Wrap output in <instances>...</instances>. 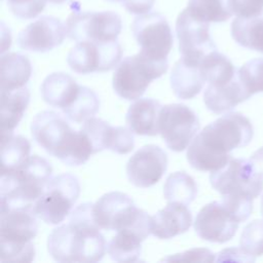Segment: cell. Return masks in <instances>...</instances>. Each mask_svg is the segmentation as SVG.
Masks as SVG:
<instances>
[{"label": "cell", "mask_w": 263, "mask_h": 263, "mask_svg": "<svg viewBox=\"0 0 263 263\" xmlns=\"http://www.w3.org/2000/svg\"><path fill=\"white\" fill-rule=\"evenodd\" d=\"M253 136L248 117L239 112L225 113L194 137L187 149V160L197 171H218L232 158L230 152L249 145Z\"/></svg>", "instance_id": "cell-1"}, {"label": "cell", "mask_w": 263, "mask_h": 263, "mask_svg": "<svg viewBox=\"0 0 263 263\" xmlns=\"http://www.w3.org/2000/svg\"><path fill=\"white\" fill-rule=\"evenodd\" d=\"M93 203L84 202L69 215V222L54 228L47 250L58 262L93 263L103 259L107 245L93 219Z\"/></svg>", "instance_id": "cell-2"}, {"label": "cell", "mask_w": 263, "mask_h": 263, "mask_svg": "<svg viewBox=\"0 0 263 263\" xmlns=\"http://www.w3.org/2000/svg\"><path fill=\"white\" fill-rule=\"evenodd\" d=\"M31 133L40 147L67 165H81L95 154L86 134L81 128L73 129L69 122L54 111L45 110L38 113L31 122Z\"/></svg>", "instance_id": "cell-3"}, {"label": "cell", "mask_w": 263, "mask_h": 263, "mask_svg": "<svg viewBox=\"0 0 263 263\" xmlns=\"http://www.w3.org/2000/svg\"><path fill=\"white\" fill-rule=\"evenodd\" d=\"M51 174V164L38 155L30 156L14 171L1 173V210L33 209L50 181Z\"/></svg>", "instance_id": "cell-4"}, {"label": "cell", "mask_w": 263, "mask_h": 263, "mask_svg": "<svg viewBox=\"0 0 263 263\" xmlns=\"http://www.w3.org/2000/svg\"><path fill=\"white\" fill-rule=\"evenodd\" d=\"M38 225L33 209H9L0 212V261L31 262L35 258L33 238Z\"/></svg>", "instance_id": "cell-5"}, {"label": "cell", "mask_w": 263, "mask_h": 263, "mask_svg": "<svg viewBox=\"0 0 263 263\" xmlns=\"http://www.w3.org/2000/svg\"><path fill=\"white\" fill-rule=\"evenodd\" d=\"M167 68V60H153L142 52L126 57L115 69L112 78L113 89L124 100H138L144 95L151 81L161 77Z\"/></svg>", "instance_id": "cell-6"}, {"label": "cell", "mask_w": 263, "mask_h": 263, "mask_svg": "<svg viewBox=\"0 0 263 263\" xmlns=\"http://www.w3.org/2000/svg\"><path fill=\"white\" fill-rule=\"evenodd\" d=\"M79 195L80 184L74 175L65 173L55 176L34 203V214L46 224H60L70 215Z\"/></svg>", "instance_id": "cell-7"}, {"label": "cell", "mask_w": 263, "mask_h": 263, "mask_svg": "<svg viewBox=\"0 0 263 263\" xmlns=\"http://www.w3.org/2000/svg\"><path fill=\"white\" fill-rule=\"evenodd\" d=\"M67 37L76 42H109L121 32L120 16L113 11H73L66 23Z\"/></svg>", "instance_id": "cell-8"}, {"label": "cell", "mask_w": 263, "mask_h": 263, "mask_svg": "<svg viewBox=\"0 0 263 263\" xmlns=\"http://www.w3.org/2000/svg\"><path fill=\"white\" fill-rule=\"evenodd\" d=\"M210 182L222 195L239 194L255 199L263 190V177L245 158H231L225 166L211 173Z\"/></svg>", "instance_id": "cell-9"}, {"label": "cell", "mask_w": 263, "mask_h": 263, "mask_svg": "<svg viewBox=\"0 0 263 263\" xmlns=\"http://www.w3.org/2000/svg\"><path fill=\"white\" fill-rule=\"evenodd\" d=\"M133 35L143 54L157 61L167 60L174 37L166 18L158 12L139 14L132 24Z\"/></svg>", "instance_id": "cell-10"}, {"label": "cell", "mask_w": 263, "mask_h": 263, "mask_svg": "<svg viewBox=\"0 0 263 263\" xmlns=\"http://www.w3.org/2000/svg\"><path fill=\"white\" fill-rule=\"evenodd\" d=\"M122 49L117 40L109 42L80 41L67 57L69 67L78 74L107 72L119 64Z\"/></svg>", "instance_id": "cell-11"}, {"label": "cell", "mask_w": 263, "mask_h": 263, "mask_svg": "<svg viewBox=\"0 0 263 263\" xmlns=\"http://www.w3.org/2000/svg\"><path fill=\"white\" fill-rule=\"evenodd\" d=\"M199 126L198 117L186 105L162 106L159 116V134L172 151L185 150L197 135Z\"/></svg>", "instance_id": "cell-12"}, {"label": "cell", "mask_w": 263, "mask_h": 263, "mask_svg": "<svg viewBox=\"0 0 263 263\" xmlns=\"http://www.w3.org/2000/svg\"><path fill=\"white\" fill-rule=\"evenodd\" d=\"M92 212L93 219L101 229L118 231L133 226L144 211L136 206L129 195L112 191L93 203Z\"/></svg>", "instance_id": "cell-13"}, {"label": "cell", "mask_w": 263, "mask_h": 263, "mask_svg": "<svg viewBox=\"0 0 263 263\" xmlns=\"http://www.w3.org/2000/svg\"><path fill=\"white\" fill-rule=\"evenodd\" d=\"M210 24L194 17L187 8L183 9L176 22L179 51L182 57L200 61L217 47L210 35Z\"/></svg>", "instance_id": "cell-14"}, {"label": "cell", "mask_w": 263, "mask_h": 263, "mask_svg": "<svg viewBox=\"0 0 263 263\" xmlns=\"http://www.w3.org/2000/svg\"><path fill=\"white\" fill-rule=\"evenodd\" d=\"M238 224L239 222L219 200L201 208L194 221V230L204 240L224 243L235 235Z\"/></svg>", "instance_id": "cell-15"}, {"label": "cell", "mask_w": 263, "mask_h": 263, "mask_svg": "<svg viewBox=\"0 0 263 263\" xmlns=\"http://www.w3.org/2000/svg\"><path fill=\"white\" fill-rule=\"evenodd\" d=\"M167 168V155L156 145L141 147L127 161L126 175L129 182L139 188L156 184Z\"/></svg>", "instance_id": "cell-16"}, {"label": "cell", "mask_w": 263, "mask_h": 263, "mask_svg": "<svg viewBox=\"0 0 263 263\" xmlns=\"http://www.w3.org/2000/svg\"><path fill=\"white\" fill-rule=\"evenodd\" d=\"M66 36L65 24L54 16L44 15L18 33L17 44L24 50L46 52L61 45Z\"/></svg>", "instance_id": "cell-17"}, {"label": "cell", "mask_w": 263, "mask_h": 263, "mask_svg": "<svg viewBox=\"0 0 263 263\" xmlns=\"http://www.w3.org/2000/svg\"><path fill=\"white\" fill-rule=\"evenodd\" d=\"M81 129L88 137L93 153L108 149L118 154H127L135 147L134 133L129 128L112 126L101 118L86 119Z\"/></svg>", "instance_id": "cell-18"}, {"label": "cell", "mask_w": 263, "mask_h": 263, "mask_svg": "<svg viewBox=\"0 0 263 263\" xmlns=\"http://www.w3.org/2000/svg\"><path fill=\"white\" fill-rule=\"evenodd\" d=\"M151 234V217L144 211L130 227L123 228L111 238L107 246L110 258L117 262L138 261L142 252V241Z\"/></svg>", "instance_id": "cell-19"}, {"label": "cell", "mask_w": 263, "mask_h": 263, "mask_svg": "<svg viewBox=\"0 0 263 263\" xmlns=\"http://www.w3.org/2000/svg\"><path fill=\"white\" fill-rule=\"evenodd\" d=\"M192 224V214L186 204L168 202L151 217V234L168 239L185 233Z\"/></svg>", "instance_id": "cell-20"}, {"label": "cell", "mask_w": 263, "mask_h": 263, "mask_svg": "<svg viewBox=\"0 0 263 263\" xmlns=\"http://www.w3.org/2000/svg\"><path fill=\"white\" fill-rule=\"evenodd\" d=\"M200 61H193L182 57L173 67L170 81L175 96L182 100H189L200 92L206 82Z\"/></svg>", "instance_id": "cell-21"}, {"label": "cell", "mask_w": 263, "mask_h": 263, "mask_svg": "<svg viewBox=\"0 0 263 263\" xmlns=\"http://www.w3.org/2000/svg\"><path fill=\"white\" fill-rule=\"evenodd\" d=\"M161 108V104L154 99H138L126 112L125 121L128 128L139 136L158 135Z\"/></svg>", "instance_id": "cell-22"}, {"label": "cell", "mask_w": 263, "mask_h": 263, "mask_svg": "<svg viewBox=\"0 0 263 263\" xmlns=\"http://www.w3.org/2000/svg\"><path fill=\"white\" fill-rule=\"evenodd\" d=\"M250 97L236 73L235 77L225 84H209L203 93V102L210 111L222 114L232 110Z\"/></svg>", "instance_id": "cell-23"}, {"label": "cell", "mask_w": 263, "mask_h": 263, "mask_svg": "<svg viewBox=\"0 0 263 263\" xmlns=\"http://www.w3.org/2000/svg\"><path fill=\"white\" fill-rule=\"evenodd\" d=\"M79 89L80 85L69 74L54 72L45 77L40 92L46 104L63 110L72 104Z\"/></svg>", "instance_id": "cell-24"}, {"label": "cell", "mask_w": 263, "mask_h": 263, "mask_svg": "<svg viewBox=\"0 0 263 263\" xmlns=\"http://www.w3.org/2000/svg\"><path fill=\"white\" fill-rule=\"evenodd\" d=\"M0 100L1 135L12 134L30 103V91L26 86L13 90H1Z\"/></svg>", "instance_id": "cell-25"}, {"label": "cell", "mask_w": 263, "mask_h": 263, "mask_svg": "<svg viewBox=\"0 0 263 263\" xmlns=\"http://www.w3.org/2000/svg\"><path fill=\"white\" fill-rule=\"evenodd\" d=\"M0 90H13L26 85L32 74L30 60L17 52L1 55Z\"/></svg>", "instance_id": "cell-26"}, {"label": "cell", "mask_w": 263, "mask_h": 263, "mask_svg": "<svg viewBox=\"0 0 263 263\" xmlns=\"http://www.w3.org/2000/svg\"><path fill=\"white\" fill-rule=\"evenodd\" d=\"M231 36L240 46L263 53V16H237L231 24Z\"/></svg>", "instance_id": "cell-27"}, {"label": "cell", "mask_w": 263, "mask_h": 263, "mask_svg": "<svg viewBox=\"0 0 263 263\" xmlns=\"http://www.w3.org/2000/svg\"><path fill=\"white\" fill-rule=\"evenodd\" d=\"M31 144L23 136L1 135V173L18 168L30 157Z\"/></svg>", "instance_id": "cell-28"}, {"label": "cell", "mask_w": 263, "mask_h": 263, "mask_svg": "<svg viewBox=\"0 0 263 263\" xmlns=\"http://www.w3.org/2000/svg\"><path fill=\"white\" fill-rule=\"evenodd\" d=\"M206 82L212 85H222L232 80L237 70L231 61L217 49L208 53L200 62Z\"/></svg>", "instance_id": "cell-29"}, {"label": "cell", "mask_w": 263, "mask_h": 263, "mask_svg": "<svg viewBox=\"0 0 263 263\" xmlns=\"http://www.w3.org/2000/svg\"><path fill=\"white\" fill-rule=\"evenodd\" d=\"M197 195V185L194 179L185 172L171 174L163 185V196L167 202L190 204Z\"/></svg>", "instance_id": "cell-30"}, {"label": "cell", "mask_w": 263, "mask_h": 263, "mask_svg": "<svg viewBox=\"0 0 263 263\" xmlns=\"http://www.w3.org/2000/svg\"><path fill=\"white\" fill-rule=\"evenodd\" d=\"M187 10L204 23H222L233 15L231 0H188Z\"/></svg>", "instance_id": "cell-31"}, {"label": "cell", "mask_w": 263, "mask_h": 263, "mask_svg": "<svg viewBox=\"0 0 263 263\" xmlns=\"http://www.w3.org/2000/svg\"><path fill=\"white\" fill-rule=\"evenodd\" d=\"M100 108L98 95L86 86H81L77 97L70 106L63 109L65 116L76 123L84 122L86 119L93 117Z\"/></svg>", "instance_id": "cell-32"}, {"label": "cell", "mask_w": 263, "mask_h": 263, "mask_svg": "<svg viewBox=\"0 0 263 263\" xmlns=\"http://www.w3.org/2000/svg\"><path fill=\"white\" fill-rule=\"evenodd\" d=\"M237 74L251 97L257 92H263V58L248 61L237 70Z\"/></svg>", "instance_id": "cell-33"}, {"label": "cell", "mask_w": 263, "mask_h": 263, "mask_svg": "<svg viewBox=\"0 0 263 263\" xmlns=\"http://www.w3.org/2000/svg\"><path fill=\"white\" fill-rule=\"evenodd\" d=\"M240 247L250 255H263V220H254L242 230L239 240Z\"/></svg>", "instance_id": "cell-34"}, {"label": "cell", "mask_w": 263, "mask_h": 263, "mask_svg": "<svg viewBox=\"0 0 263 263\" xmlns=\"http://www.w3.org/2000/svg\"><path fill=\"white\" fill-rule=\"evenodd\" d=\"M253 199L247 195L239 194H225L222 195L221 201L240 223L246 221L253 211Z\"/></svg>", "instance_id": "cell-35"}, {"label": "cell", "mask_w": 263, "mask_h": 263, "mask_svg": "<svg viewBox=\"0 0 263 263\" xmlns=\"http://www.w3.org/2000/svg\"><path fill=\"white\" fill-rule=\"evenodd\" d=\"M11 12L20 18L36 17L45 7L46 0H4Z\"/></svg>", "instance_id": "cell-36"}, {"label": "cell", "mask_w": 263, "mask_h": 263, "mask_svg": "<svg viewBox=\"0 0 263 263\" xmlns=\"http://www.w3.org/2000/svg\"><path fill=\"white\" fill-rule=\"evenodd\" d=\"M215 255L205 248H193L180 254L170 255L161 261H186V262H213Z\"/></svg>", "instance_id": "cell-37"}, {"label": "cell", "mask_w": 263, "mask_h": 263, "mask_svg": "<svg viewBox=\"0 0 263 263\" xmlns=\"http://www.w3.org/2000/svg\"><path fill=\"white\" fill-rule=\"evenodd\" d=\"M233 14L238 17H256L263 14V0H231Z\"/></svg>", "instance_id": "cell-38"}, {"label": "cell", "mask_w": 263, "mask_h": 263, "mask_svg": "<svg viewBox=\"0 0 263 263\" xmlns=\"http://www.w3.org/2000/svg\"><path fill=\"white\" fill-rule=\"evenodd\" d=\"M256 257L247 253L241 247H232L222 250L217 254V262H254Z\"/></svg>", "instance_id": "cell-39"}, {"label": "cell", "mask_w": 263, "mask_h": 263, "mask_svg": "<svg viewBox=\"0 0 263 263\" xmlns=\"http://www.w3.org/2000/svg\"><path fill=\"white\" fill-rule=\"evenodd\" d=\"M154 2L155 0H124L121 3L129 13L144 14L152 9Z\"/></svg>", "instance_id": "cell-40"}, {"label": "cell", "mask_w": 263, "mask_h": 263, "mask_svg": "<svg viewBox=\"0 0 263 263\" xmlns=\"http://www.w3.org/2000/svg\"><path fill=\"white\" fill-rule=\"evenodd\" d=\"M251 163L253 164L255 171L263 177V146L259 148L256 152L253 153V155L249 158Z\"/></svg>", "instance_id": "cell-41"}, {"label": "cell", "mask_w": 263, "mask_h": 263, "mask_svg": "<svg viewBox=\"0 0 263 263\" xmlns=\"http://www.w3.org/2000/svg\"><path fill=\"white\" fill-rule=\"evenodd\" d=\"M46 1H48L50 3H54V4H62V3L66 2L67 0H46Z\"/></svg>", "instance_id": "cell-42"}, {"label": "cell", "mask_w": 263, "mask_h": 263, "mask_svg": "<svg viewBox=\"0 0 263 263\" xmlns=\"http://www.w3.org/2000/svg\"><path fill=\"white\" fill-rule=\"evenodd\" d=\"M261 215L263 216V196L261 198Z\"/></svg>", "instance_id": "cell-43"}, {"label": "cell", "mask_w": 263, "mask_h": 263, "mask_svg": "<svg viewBox=\"0 0 263 263\" xmlns=\"http://www.w3.org/2000/svg\"><path fill=\"white\" fill-rule=\"evenodd\" d=\"M108 1H113V2H123L124 0H108Z\"/></svg>", "instance_id": "cell-44"}]
</instances>
